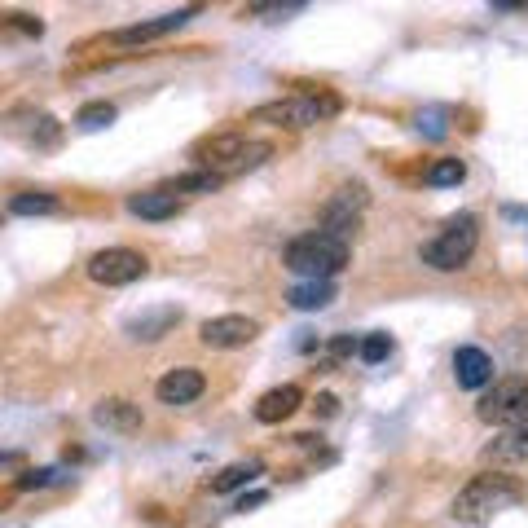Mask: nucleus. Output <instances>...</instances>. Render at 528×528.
Segmentation results:
<instances>
[{
  "label": "nucleus",
  "mask_w": 528,
  "mask_h": 528,
  "mask_svg": "<svg viewBox=\"0 0 528 528\" xmlns=\"http://www.w3.org/2000/svg\"><path fill=\"white\" fill-rule=\"evenodd\" d=\"M352 260V242L326 234V229H313V234H300L286 242L282 264L295 273L300 282H335V273H344Z\"/></svg>",
  "instance_id": "1"
},
{
  "label": "nucleus",
  "mask_w": 528,
  "mask_h": 528,
  "mask_svg": "<svg viewBox=\"0 0 528 528\" xmlns=\"http://www.w3.org/2000/svg\"><path fill=\"white\" fill-rule=\"evenodd\" d=\"M520 498H524V489L511 476H502V471H484V476H471L467 484H462V493L454 498V520L458 524H484L498 511H506V506H515Z\"/></svg>",
  "instance_id": "2"
},
{
  "label": "nucleus",
  "mask_w": 528,
  "mask_h": 528,
  "mask_svg": "<svg viewBox=\"0 0 528 528\" xmlns=\"http://www.w3.org/2000/svg\"><path fill=\"white\" fill-rule=\"evenodd\" d=\"M476 247H480V216L458 212V216H449L445 225H440L436 238L423 242L418 256H423V264H432V269H440V273H454L476 256Z\"/></svg>",
  "instance_id": "3"
},
{
  "label": "nucleus",
  "mask_w": 528,
  "mask_h": 528,
  "mask_svg": "<svg viewBox=\"0 0 528 528\" xmlns=\"http://www.w3.org/2000/svg\"><path fill=\"white\" fill-rule=\"evenodd\" d=\"M330 115H339V97H330V93H295V97H278V102H264L251 110L256 124H278V128H313Z\"/></svg>",
  "instance_id": "4"
},
{
  "label": "nucleus",
  "mask_w": 528,
  "mask_h": 528,
  "mask_svg": "<svg viewBox=\"0 0 528 528\" xmlns=\"http://www.w3.org/2000/svg\"><path fill=\"white\" fill-rule=\"evenodd\" d=\"M476 418L489 427H524L528 423V374H506V379L489 383L480 396Z\"/></svg>",
  "instance_id": "5"
},
{
  "label": "nucleus",
  "mask_w": 528,
  "mask_h": 528,
  "mask_svg": "<svg viewBox=\"0 0 528 528\" xmlns=\"http://www.w3.org/2000/svg\"><path fill=\"white\" fill-rule=\"evenodd\" d=\"M150 273V260L132 247H106L88 260V278L102 286H132Z\"/></svg>",
  "instance_id": "6"
},
{
  "label": "nucleus",
  "mask_w": 528,
  "mask_h": 528,
  "mask_svg": "<svg viewBox=\"0 0 528 528\" xmlns=\"http://www.w3.org/2000/svg\"><path fill=\"white\" fill-rule=\"evenodd\" d=\"M251 141L242 137V132H216V137H207V141H198L194 146V159H198V168L203 172H216V176H238V159H242V150H247Z\"/></svg>",
  "instance_id": "7"
},
{
  "label": "nucleus",
  "mask_w": 528,
  "mask_h": 528,
  "mask_svg": "<svg viewBox=\"0 0 528 528\" xmlns=\"http://www.w3.org/2000/svg\"><path fill=\"white\" fill-rule=\"evenodd\" d=\"M256 335H260V322H251V317H242V313L207 317V322L198 326V339H203V348H216V352L247 348Z\"/></svg>",
  "instance_id": "8"
},
{
  "label": "nucleus",
  "mask_w": 528,
  "mask_h": 528,
  "mask_svg": "<svg viewBox=\"0 0 528 528\" xmlns=\"http://www.w3.org/2000/svg\"><path fill=\"white\" fill-rule=\"evenodd\" d=\"M203 392H207V379H203V370H194V366H176L154 383V396H159L163 405H194Z\"/></svg>",
  "instance_id": "9"
},
{
  "label": "nucleus",
  "mask_w": 528,
  "mask_h": 528,
  "mask_svg": "<svg viewBox=\"0 0 528 528\" xmlns=\"http://www.w3.org/2000/svg\"><path fill=\"white\" fill-rule=\"evenodd\" d=\"M93 423H97V427H106V432L132 436V432H141L146 414H141V405H137V401H124V396H106V401H97Z\"/></svg>",
  "instance_id": "10"
},
{
  "label": "nucleus",
  "mask_w": 528,
  "mask_h": 528,
  "mask_svg": "<svg viewBox=\"0 0 528 528\" xmlns=\"http://www.w3.org/2000/svg\"><path fill=\"white\" fill-rule=\"evenodd\" d=\"M454 379H458V388H467V392L489 388L493 383V357L476 344H462L454 352Z\"/></svg>",
  "instance_id": "11"
},
{
  "label": "nucleus",
  "mask_w": 528,
  "mask_h": 528,
  "mask_svg": "<svg viewBox=\"0 0 528 528\" xmlns=\"http://www.w3.org/2000/svg\"><path fill=\"white\" fill-rule=\"evenodd\" d=\"M194 14H198V5H190V9H176V14H159V18H150V22H137V27L115 31V36H110V44H124V49H128V44L159 40V36H168V31H181Z\"/></svg>",
  "instance_id": "12"
},
{
  "label": "nucleus",
  "mask_w": 528,
  "mask_h": 528,
  "mask_svg": "<svg viewBox=\"0 0 528 528\" xmlns=\"http://www.w3.org/2000/svg\"><path fill=\"white\" fill-rule=\"evenodd\" d=\"M181 322V308L176 304H159V308H146L141 317H128V339H137V344H154V339H163L168 330Z\"/></svg>",
  "instance_id": "13"
},
{
  "label": "nucleus",
  "mask_w": 528,
  "mask_h": 528,
  "mask_svg": "<svg viewBox=\"0 0 528 528\" xmlns=\"http://www.w3.org/2000/svg\"><path fill=\"white\" fill-rule=\"evenodd\" d=\"M300 405H304V392L295 388V383H282V388H269L256 401V418L273 427V423H282V418H291Z\"/></svg>",
  "instance_id": "14"
},
{
  "label": "nucleus",
  "mask_w": 528,
  "mask_h": 528,
  "mask_svg": "<svg viewBox=\"0 0 528 528\" xmlns=\"http://www.w3.org/2000/svg\"><path fill=\"white\" fill-rule=\"evenodd\" d=\"M128 212L141 216V220H172L181 212V198L168 194V190H141L128 198Z\"/></svg>",
  "instance_id": "15"
},
{
  "label": "nucleus",
  "mask_w": 528,
  "mask_h": 528,
  "mask_svg": "<svg viewBox=\"0 0 528 528\" xmlns=\"http://www.w3.org/2000/svg\"><path fill=\"white\" fill-rule=\"evenodd\" d=\"M484 462H528V423L506 427L493 445H484Z\"/></svg>",
  "instance_id": "16"
},
{
  "label": "nucleus",
  "mask_w": 528,
  "mask_h": 528,
  "mask_svg": "<svg viewBox=\"0 0 528 528\" xmlns=\"http://www.w3.org/2000/svg\"><path fill=\"white\" fill-rule=\"evenodd\" d=\"M335 300V282H295L291 291H286V304L300 308V313H317V308H326Z\"/></svg>",
  "instance_id": "17"
},
{
  "label": "nucleus",
  "mask_w": 528,
  "mask_h": 528,
  "mask_svg": "<svg viewBox=\"0 0 528 528\" xmlns=\"http://www.w3.org/2000/svg\"><path fill=\"white\" fill-rule=\"evenodd\" d=\"M264 471V462L260 458H247V462H229L225 471H216L212 476V493H234L242 489V484H251Z\"/></svg>",
  "instance_id": "18"
},
{
  "label": "nucleus",
  "mask_w": 528,
  "mask_h": 528,
  "mask_svg": "<svg viewBox=\"0 0 528 528\" xmlns=\"http://www.w3.org/2000/svg\"><path fill=\"white\" fill-rule=\"evenodd\" d=\"M9 212L14 216H53V212H62V203L49 190H22L9 198Z\"/></svg>",
  "instance_id": "19"
},
{
  "label": "nucleus",
  "mask_w": 528,
  "mask_h": 528,
  "mask_svg": "<svg viewBox=\"0 0 528 528\" xmlns=\"http://www.w3.org/2000/svg\"><path fill=\"white\" fill-rule=\"evenodd\" d=\"M220 185H225V176H216V172H185V176H172L168 185H159V190H168V194H212V190H220Z\"/></svg>",
  "instance_id": "20"
},
{
  "label": "nucleus",
  "mask_w": 528,
  "mask_h": 528,
  "mask_svg": "<svg viewBox=\"0 0 528 528\" xmlns=\"http://www.w3.org/2000/svg\"><path fill=\"white\" fill-rule=\"evenodd\" d=\"M31 150H58L62 146V124L53 115H31V128L22 132Z\"/></svg>",
  "instance_id": "21"
},
{
  "label": "nucleus",
  "mask_w": 528,
  "mask_h": 528,
  "mask_svg": "<svg viewBox=\"0 0 528 528\" xmlns=\"http://www.w3.org/2000/svg\"><path fill=\"white\" fill-rule=\"evenodd\" d=\"M115 115L119 110L110 102H88V106H80V115H75V128L80 132H102V128L115 124Z\"/></svg>",
  "instance_id": "22"
},
{
  "label": "nucleus",
  "mask_w": 528,
  "mask_h": 528,
  "mask_svg": "<svg viewBox=\"0 0 528 528\" xmlns=\"http://www.w3.org/2000/svg\"><path fill=\"white\" fill-rule=\"evenodd\" d=\"M414 128L423 132L427 141H440L449 132V110H440V106H427V110H418L414 115Z\"/></svg>",
  "instance_id": "23"
},
{
  "label": "nucleus",
  "mask_w": 528,
  "mask_h": 528,
  "mask_svg": "<svg viewBox=\"0 0 528 528\" xmlns=\"http://www.w3.org/2000/svg\"><path fill=\"white\" fill-rule=\"evenodd\" d=\"M467 181V163L462 159H436L427 168V185H462Z\"/></svg>",
  "instance_id": "24"
},
{
  "label": "nucleus",
  "mask_w": 528,
  "mask_h": 528,
  "mask_svg": "<svg viewBox=\"0 0 528 528\" xmlns=\"http://www.w3.org/2000/svg\"><path fill=\"white\" fill-rule=\"evenodd\" d=\"M392 352V335H383V330H374V335L361 339V348H357V357L366 361V366H379L383 357Z\"/></svg>",
  "instance_id": "25"
},
{
  "label": "nucleus",
  "mask_w": 528,
  "mask_h": 528,
  "mask_svg": "<svg viewBox=\"0 0 528 528\" xmlns=\"http://www.w3.org/2000/svg\"><path fill=\"white\" fill-rule=\"evenodd\" d=\"M304 0H291V5H251V14H269V22H278L286 14H304Z\"/></svg>",
  "instance_id": "26"
},
{
  "label": "nucleus",
  "mask_w": 528,
  "mask_h": 528,
  "mask_svg": "<svg viewBox=\"0 0 528 528\" xmlns=\"http://www.w3.org/2000/svg\"><path fill=\"white\" fill-rule=\"evenodd\" d=\"M62 471L44 467V471H27V476H18V489H44V484H58Z\"/></svg>",
  "instance_id": "27"
},
{
  "label": "nucleus",
  "mask_w": 528,
  "mask_h": 528,
  "mask_svg": "<svg viewBox=\"0 0 528 528\" xmlns=\"http://www.w3.org/2000/svg\"><path fill=\"white\" fill-rule=\"evenodd\" d=\"M361 344H357V339H348V335H339L335 339V344H330V357H352V352H357Z\"/></svg>",
  "instance_id": "28"
},
{
  "label": "nucleus",
  "mask_w": 528,
  "mask_h": 528,
  "mask_svg": "<svg viewBox=\"0 0 528 528\" xmlns=\"http://www.w3.org/2000/svg\"><path fill=\"white\" fill-rule=\"evenodd\" d=\"M313 410L322 414V418H330V414L339 410V401H335V396H330V392H322V396H317V401H313Z\"/></svg>",
  "instance_id": "29"
}]
</instances>
